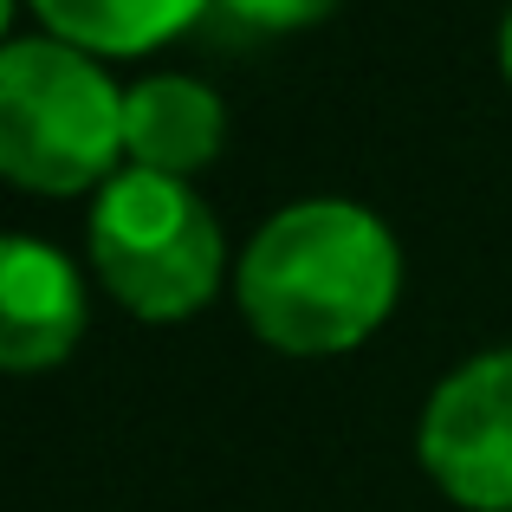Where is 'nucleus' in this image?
Masks as SVG:
<instances>
[{"label":"nucleus","instance_id":"7","mask_svg":"<svg viewBox=\"0 0 512 512\" xmlns=\"http://www.w3.org/2000/svg\"><path fill=\"white\" fill-rule=\"evenodd\" d=\"M26 7L65 46L91 52V59H130V52L188 33L208 13V0H26Z\"/></svg>","mask_w":512,"mask_h":512},{"label":"nucleus","instance_id":"4","mask_svg":"<svg viewBox=\"0 0 512 512\" xmlns=\"http://www.w3.org/2000/svg\"><path fill=\"white\" fill-rule=\"evenodd\" d=\"M422 467L448 500L512 512V344L454 363L422 409Z\"/></svg>","mask_w":512,"mask_h":512},{"label":"nucleus","instance_id":"8","mask_svg":"<svg viewBox=\"0 0 512 512\" xmlns=\"http://www.w3.org/2000/svg\"><path fill=\"white\" fill-rule=\"evenodd\" d=\"M221 7L260 33H299V26H318L325 13H338V0H221Z\"/></svg>","mask_w":512,"mask_h":512},{"label":"nucleus","instance_id":"3","mask_svg":"<svg viewBox=\"0 0 512 512\" xmlns=\"http://www.w3.org/2000/svg\"><path fill=\"white\" fill-rule=\"evenodd\" d=\"M91 266L124 312L175 325L214 299L227 266V240L195 182L156 169H117L91 201Z\"/></svg>","mask_w":512,"mask_h":512},{"label":"nucleus","instance_id":"6","mask_svg":"<svg viewBox=\"0 0 512 512\" xmlns=\"http://www.w3.org/2000/svg\"><path fill=\"white\" fill-rule=\"evenodd\" d=\"M227 143V104L208 78L150 72L124 91V156L156 175H201Z\"/></svg>","mask_w":512,"mask_h":512},{"label":"nucleus","instance_id":"5","mask_svg":"<svg viewBox=\"0 0 512 512\" xmlns=\"http://www.w3.org/2000/svg\"><path fill=\"white\" fill-rule=\"evenodd\" d=\"M85 273L39 234H7L0 247V363L13 376L52 370L85 338Z\"/></svg>","mask_w":512,"mask_h":512},{"label":"nucleus","instance_id":"1","mask_svg":"<svg viewBox=\"0 0 512 512\" xmlns=\"http://www.w3.org/2000/svg\"><path fill=\"white\" fill-rule=\"evenodd\" d=\"M247 325L292 357L363 344L402 292V247L389 221L344 195L286 201L234 266Z\"/></svg>","mask_w":512,"mask_h":512},{"label":"nucleus","instance_id":"9","mask_svg":"<svg viewBox=\"0 0 512 512\" xmlns=\"http://www.w3.org/2000/svg\"><path fill=\"white\" fill-rule=\"evenodd\" d=\"M500 72L512 78V7H506V20H500Z\"/></svg>","mask_w":512,"mask_h":512},{"label":"nucleus","instance_id":"2","mask_svg":"<svg viewBox=\"0 0 512 512\" xmlns=\"http://www.w3.org/2000/svg\"><path fill=\"white\" fill-rule=\"evenodd\" d=\"M124 156V91L91 52L20 33L0 52V169L39 195L104 188Z\"/></svg>","mask_w":512,"mask_h":512}]
</instances>
